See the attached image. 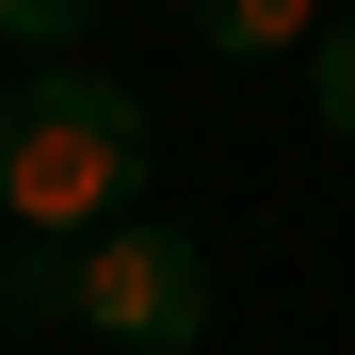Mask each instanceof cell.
Wrapping results in <instances>:
<instances>
[{"label": "cell", "instance_id": "cell-1", "mask_svg": "<svg viewBox=\"0 0 355 355\" xmlns=\"http://www.w3.org/2000/svg\"><path fill=\"white\" fill-rule=\"evenodd\" d=\"M0 210L49 226V243H97L113 210H146V97L81 49L0 81Z\"/></svg>", "mask_w": 355, "mask_h": 355}, {"label": "cell", "instance_id": "cell-4", "mask_svg": "<svg viewBox=\"0 0 355 355\" xmlns=\"http://www.w3.org/2000/svg\"><path fill=\"white\" fill-rule=\"evenodd\" d=\"M65 291H81V243L17 226V243H0V339H49V323H65Z\"/></svg>", "mask_w": 355, "mask_h": 355}, {"label": "cell", "instance_id": "cell-2", "mask_svg": "<svg viewBox=\"0 0 355 355\" xmlns=\"http://www.w3.org/2000/svg\"><path fill=\"white\" fill-rule=\"evenodd\" d=\"M65 323H81V339H113V355H194V339H210V259H194V226L113 210L97 243H81Z\"/></svg>", "mask_w": 355, "mask_h": 355}, {"label": "cell", "instance_id": "cell-5", "mask_svg": "<svg viewBox=\"0 0 355 355\" xmlns=\"http://www.w3.org/2000/svg\"><path fill=\"white\" fill-rule=\"evenodd\" d=\"M307 130H323V146H355V0L307 33Z\"/></svg>", "mask_w": 355, "mask_h": 355}, {"label": "cell", "instance_id": "cell-6", "mask_svg": "<svg viewBox=\"0 0 355 355\" xmlns=\"http://www.w3.org/2000/svg\"><path fill=\"white\" fill-rule=\"evenodd\" d=\"M81 33H97V0H0V49H33V65L81 49Z\"/></svg>", "mask_w": 355, "mask_h": 355}, {"label": "cell", "instance_id": "cell-3", "mask_svg": "<svg viewBox=\"0 0 355 355\" xmlns=\"http://www.w3.org/2000/svg\"><path fill=\"white\" fill-rule=\"evenodd\" d=\"M339 0H194V49L210 65H275V49H307Z\"/></svg>", "mask_w": 355, "mask_h": 355}]
</instances>
